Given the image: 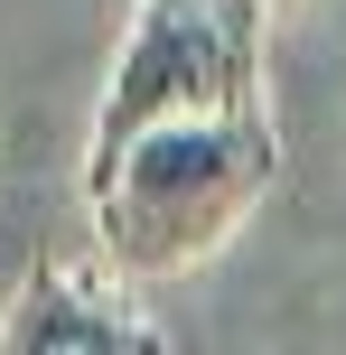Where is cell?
<instances>
[{"label":"cell","instance_id":"7a4b0ae2","mask_svg":"<svg viewBox=\"0 0 346 355\" xmlns=\"http://www.w3.org/2000/svg\"><path fill=\"white\" fill-rule=\"evenodd\" d=\"M262 28H272V0H141L122 56L103 75L85 159H103L159 122H187V112L262 103Z\"/></svg>","mask_w":346,"mask_h":355},{"label":"cell","instance_id":"3957f363","mask_svg":"<svg viewBox=\"0 0 346 355\" xmlns=\"http://www.w3.org/2000/svg\"><path fill=\"white\" fill-rule=\"evenodd\" d=\"M0 355H168V337L103 271H75L56 252H37L28 281L0 309Z\"/></svg>","mask_w":346,"mask_h":355},{"label":"cell","instance_id":"277c9868","mask_svg":"<svg viewBox=\"0 0 346 355\" xmlns=\"http://www.w3.org/2000/svg\"><path fill=\"white\" fill-rule=\"evenodd\" d=\"M272 10H281V0H272Z\"/></svg>","mask_w":346,"mask_h":355},{"label":"cell","instance_id":"6da1fadb","mask_svg":"<svg viewBox=\"0 0 346 355\" xmlns=\"http://www.w3.org/2000/svg\"><path fill=\"white\" fill-rule=\"evenodd\" d=\"M281 187V131L272 103L243 112H187L141 141L85 159V206L94 243L122 281H178V271L216 262L243 225L262 215V196Z\"/></svg>","mask_w":346,"mask_h":355}]
</instances>
